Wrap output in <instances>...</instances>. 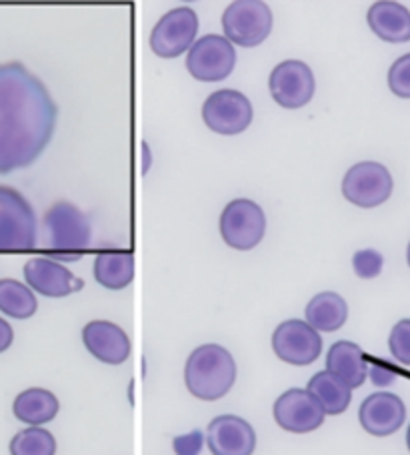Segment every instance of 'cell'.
I'll return each instance as SVG.
<instances>
[{"label":"cell","instance_id":"obj_28","mask_svg":"<svg viewBox=\"0 0 410 455\" xmlns=\"http://www.w3.org/2000/svg\"><path fill=\"white\" fill-rule=\"evenodd\" d=\"M384 265L382 255L375 249L357 251L352 257V269L360 279H375L381 275Z\"/></svg>","mask_w":410,"mask_h":455},{"label":"cell","instance_id":"obj_7","mask_svg":"<svg viewBox=\"0 0 410 455\" xmlns=\"http://www.w3.org/2000/svg\"><path fill=\"white\" fill-rule=\"evenodd\" d=\"M392 187L394 183L389 169L376 161L352 164L343 179L344 199L362 209H373L389 201Z\"/></svg>","mask_w":410,"mask_h":455},{"label":"cell","instance_id":"obj_18","mask_svg":"<svg viewBox=\"0 0 410 455\" xmlns=\"http://www.w3.org/2000/svg\"><path fill=\"white\" fill-rule=\"evenodd\" d=\"M367 22L373 33L384 43L410 41V11L394 0H378L367 12Z\"/></svg>","mask_w":410,"mask_h":455},{"label":"cell","instance_id":"obj_15","mask_svg":"<svg viewBox=\"0 0 410 455\" xmlns=\"http://www.w3.org/2000/svg\"><path fill=\"white\" fill-rule=\"evenodd\" d=\"M25 279L33 291L52 297V299L73 295L84 287L83 279H78L73 271L49 257L30 259L25 265Z\"/></svg>","mask_w":410,"mask_h":455},{"label":"cell","instance_id":"obj_29","mask_svg":"<svg viewBox=\"0 0 410 455\" xmlns=\"http://www.w3.org/2000/svg\"><path fill=\"white\" fill-rule=\"evenodd\" d=\"M204 445V434L201 429H194L191 434L178 435L172 439V450L177 455H201Z\"/></svg>","mask_w":410,"mask_h":455},{"label":"cell","instance_id":"obj_4","mask_svg":"<svg viewBox=\"0 0 410 455\" xmlns=\"http://www.w3.org/2000/svg\"><path fill=\"white\" fill-rule=\"evenodd\" d=\"M36 245V215L25 195L0 185V253Z\"/></svg>","mask_w":410,"mask_h":455},{"label":"cell","instance_id":"obj_11","mask_svg":"<svg viewBox=\"0 0 410 455\" xmlns=\"http://www.w3.org/2000/svg\"><path fill=\"white\" fill-rule=\"evenodd\" d=\"M268 89H271L274 103L295 111V108H303L311 103L314 91H317V81L306 62L290 59L274 67L271 78H268Z\"/></svg>","mask_w":410,"mask_h":455},{"label":"cell","instance_id":"obj_8","mask_svg":"<svg viewBox=\"0 0 410 455\" xmlns=\"http://www.w3.org/2000/svg\"><path fill=\"white\" fill-rule=\"evenodd\" d=\"M252 105L247 95L234 89L215 91L202 105V121L218 135H240L252 123Z\"/></svg>","mask_w":410,"mask_h":455},{"label":"cell","instance_id":"obj_23","mask_svg":"<svg viewBox=\"0 0 410 455\" xmlns=\"http://www.w3.org/2000/svg\"><path fill=\"white\" fill-rule=\"evenodd\" d=\"M306 391L320 403L325 415H341L352 402V389L344 386L341 379L330 375L327 370L312 375Z\"/></svg>","mask_w":410,"mask_h":455},{"label":"cell","instance_id":"obj_27","mask_svg":"<svg viewBox=\"0 0 410 455\" xmlns=\"http://www.w3.org/2000/svg\"><path fill=\"white\" fill-rule=\"evenodd\" d=\"M389 89L400 99H410V52L392 62L389 70Z\"/></svg>","mask_w":410,"mask_h":455},{"label":"cell","instance_id":"obj_2","mask_svg":"<svg viewBox=\"0 0 410 455\" xmlns=\"http://www.w3.org/2000/svg\"><path fill=\"white\" fill-rule=\"evenodd\" d=\"M236 361L231 351L218 343L196 347L186 359L185 386L201 402H217L233 389Z\"/></svg>","mask_w":410,"mask_h":455},{"label":"cell","instance_id":"obj_25","mask_svg":"<svg viewBox=\"0 0 410 455\" xmlns=\"http://www.w3.org/2000/svg\"><path fill=\"white\" fill-rule=\"evenodd\" d=\"M11 455H57V439L44 427H27L12 437Z\"/></svg>","mask_w":410,"mask_h":455},{"label":"cell","instance_id":"obj_9","mask_svg":"<svg viewBox=\"0 0 410 455\" xmlns=\"http://www.w3.org/2000/svg\"><path fill=\"white\" fill-rule=\"evenodd\" d=\"M236 65L234 46L220 35H207L194 41L186 57V70L196 81L218 83L233 75Z\"/></svg>","mask_w":410,"mask_h":455},{"label":"cell","instance_id":"obj_6","mask_svg":"<svg viewBox=\"0 0 410 455\" xmlns=\"http://www.w3.org/2000/svg\"><path fill=\"white\" fill-rule=\"evenodd\" d=\"M220 237L236 251H250L263 241L266 233V215L258 203L234 199L220 213Z\"/></svg>","mask_w":410,"mask_h":455},{"label":"cell","instance_id":"obj_12","mask_svg":"<svg viewBox=\"0 0 410 455\" xmlns=\"http://www.w3.org/2000/svg\"><path fill=\"white\" fill-rule=\"evenodd\" d=\"M272 351L290 365H311L320 357L322 337L301 319H287L274 329Z\"/></svg>","mask_w":410,"mask_h":455},{"label":"cell","instance_id":"obj_32","mask_svg":"<svg viewBox=\"0 0 410 455\" xmlns=\"http://www.w3.org/2000/svg\"><path fill=\"white\" fill-rule=\"evenodd\" d=\"M143 151H145V172H146L148 164H151V148H148L146 143H143Z\"/></svg>","mask_w":410,"mask_h":455},{"label":"cell","instance_id":"obj_1","mask_svg":"<svg viewBox=\"0 0 410 455\" xmlns=\"http://www.w3.org/2000/svg\"><path fill=\"white\" fill-rule=\"evenodd\" d=\"M59 121L46 84L22 62L0 65V175L27 169L44 153Z\"/></svg>","mask_w":410,"mask_h":455},{"label":"cell","instance_id":"obj_14","mask_svg":"<svg viewBox=\"0 0 410 455\" xmlns=\"http://www.w3.org/2000/svg\"><path fill=\"white\" fill-rule=\"evenodd\" d=\"M207 445L212 455H252L256 431L239 415H218L207 427Z\"/></svg>","mask_w":410,"mask_h":455},{"label":"cell","instance_id":"obj_34","mask_svg":"<svg viewBox=\"0 0 410 455\" xmlns=\"http://www.w3.org/2000/svg\"><path fill=\"white\" fill-rule=\"evenodd\" d=\"M406 261H408V267H410V243H408V251H406Z\"/></svg>","mask_w":410,"mask_h":455},{"label":"cell","instance_id":"obj_24","mask_svg":"<svg viewBox=\"0 0 410 455\" xmlns=\"http://www.w3.org/2000/svg\"><path fill=\"white\" fill-rule=\"evenodd\" d=\"M38 309V301L28 285L17 279H0V311L12 319H28Z\"/></svg>","mask_w":410,"mask_h":455},{"label":"cell","instance_id":"obj_33","mask_svg":"<svg viewBox=\"0 0 410 455\" xmlns=\"http://www.w3.org/2000/svg\"><path fill=\"white\" fill-rule=\"evenodd\" d=\"M406 445H408V451H410V426H408V431H406Z\"/></svg>","mask_w":410,"mask_h":455},{"label":"cell","instance_id":"obj_16","mask_svg":"<svg viewBox=\"0 0 410 455\" xmlns=\"http://www.w3.org/2000/svg\"><path fill=\"white\" fill-rule=\"evenodd\" d=\"M406 419V407L402 399L389 391H376L362 402L359 421L367 434L375 437H389L402 427Z\"/></svg>","mask_w":410,"mask_h":455},{"label":"cell","instance_id":"obj_17","mask_svg":"<svg viewBox=\"0 0 410 455\" xmlns=\"http://www.w3.org/2000/svg\"><path fill=\"white\" fill-rule=\"evenodd\" d=\"M83 343L92 357L106 365H121L130 357V339L122 327L110 321H91L83 329Z\"/></svg>","mask_w":410,"mask_h":455},{"label":"cell","instance_id":"obj_10","mask_svg":"<svg viewBox=\"0 0 410 455\" xmlns=\"http://www.w3.org/2000/svg\"><path fill=\"white\" fill-rule=\"evenodd\" d=\"M196 33H199V17L188 6H178L167 14L151 33V49L161 59H177L180 54L191 51Z\"/></svg>","mask_w":410,"mask_h":455},{"label":"cell","instance_id":"obj_26","mask_svg":"<svg viewBox=\"0 0 410 455\" xmlns=\"http://www.w3.org/2000/svg\"><path fill=\"white\" fill-rule=\"evenodd\" d=\"M389 347L392 357L402 365H410V319H400L392 327L389 337Z\"/></svg>","mask_w":410,"mask_h":455},{"label":"cell","instance_id":"obj_19","mask_svg":"<svg viewBox=\"0 0 410 455\" xmlns=\"http://www.w3.org/2000/svg\"><path fill=\"white\" fill-rule=\"evenodd\" d=\"M327 371L349 389H357L368 378V363L357 343L336 341L327 353Z\"/></svg>","mask_w":410,"mask_h":455},{"label":"cell","instance_id":"obj_30","mask_svg":"<svg viewBox=\"0 0 410 455\" xmlns=\"http://www.w3.org/2000/svg\"><path fill=\"white\" fill-rule=\"evenodd\" d=\"M368 375L376 387H386V386H390L394 379H397V371H394L390 365H386L384 361H378V363L370 367Z\"/></svg>","mask_w":410,"mask_h":455},{"label":"cell","instance_id":"obj_21","mask_svg":"<svg viewBox=\"0 0 410 455\" xmlns=\"http://www.w3.org/2000/svg\"><path fill=\"white\" fill-rule=\"evenodd\" d=\"M306 323L314 331L333 333L338 331L349 319V305L335 291H322L314 295L304 309Z\"/></svg>","mask_w":410,"mask_h":455},{"label":"cell","instance_id":"obj_22","mask_svg":"<svg viewBox=\"0 0 410 455\" xmlns=\"http://www.w3.org/2000/svg\"><path fill=\"white\" fill-rule=\"evenodd\" d=\"M94 279L110 291H121L134 279V255L130 251H102L94 259Z\"/></svg>","mask_w":410,"mask_h":455},{"label":"cell","instance_id":"obj_3","mask_svg":"<svg viewBox=\"0 0 410 455\" xmlns=\"http://www.w3.org/2000/svg\"><path fill=\"white\" fill-rule=\"evenodd\" d=\"M44 229L49 239V259L78 261L91 245V223L81 209L68 201H59L46 211Z\"/></svg>","mask_w":410,"mask_h":455},{"label":"cell","instance_id":"obj_13","mask_svg":"<svg viewBox=\"0 0 410 455\" xmlns=\"http://www.w3.org/2000/svg\"><path fill=\"white\" fill-rule=\"evenodd\" d=\"M274 421L290 434H311L325 423V411L306 389L293 387L282 394L272 407Z\"/></svg>","mask_w":410,"mask_h":455},{"label":"cell","instance_id":"obj_31","mask_svg":"<svg viewBox=\"0 0 410 455\" xmlns=\"http://www.w3.org/2000/svg\"><path fill=\"white\" fill-rule=\"evenodd\" d=\"M12 341H14L12 327L9 325V321H4L3 317H0V353H4L6 349H9Z\"/></svg>","mask_w":410,"mask_h":455},{"label":"cell","instance_id":"obj_5","mask_svg":"<svg viewBox=\"0 0 410 455\" xmlns=\"http://www.w3.org/2000/svg\"><path fill=\"white\" fill-rule=\"evenodd\" d=\"M225 38L233 46H258L272 33V11L263 0H236L223 14Z\"/></svg>","mask_w":410,"mask_h":455},{"label":"cell","instance_id":"obj_20","mask_svg":"<svg viewBox=\"0 0 410 455\" xmlns=\"http://www.w3.org/2000/svg\"><path fill=\"white\" fill-rule=\"evenodd\" d=\"M60 411V403L57 395L49 389L30 387L20 391L12 403V413L19 421L27 423L30 427H41L44 423L52 421Z\"/></svg>","mask_w":410,"mask_h":455}]
</instances>
